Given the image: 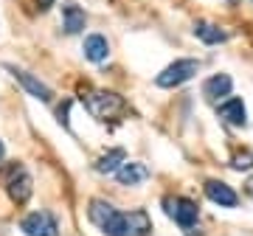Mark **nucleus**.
Here are the masks:
<instances>
[{"label":"nucleus","mask_w":253,"mask_h":236,"mask_svg":"<svg viewBox=\"0 0 253 236\" xmlns=\"http://www.w3.org/2000/svg\"><path fill=\"white\" fill-rule=\"evenodd\" d=\"M20 228H23L26 236H56V231H59L54 214H48V211H34V214H28Z\"/></svg>","instance_id":"5"},{"label":"nucleus","mask_w":253,"mask_h":236,"mask_svg":"<svg viewBox=\"0 0 253 236\" xmlns=\"http://www.w3.org/2000/svg\"><path fill=\"white\" fill-rule=\"evenodd\" d=\"M62 23L68 34H79L84 28V11L76 3H62Z\"/></svg>","instance_id":"15"},{"label":"nucleus","mask_w":253,"mask_h":236,"mask_svg":"<svg viewBox=\"0 0 253 236\" xmlns=\"http://www.w3.org/2000/svg\"><path fill=\"white\" fill-rule=\"evenodd\" d=\"M234 169H239V172H242V169H253V155L251 152H242V155H236L234 157Z\"/></svg>","instance_id":"16"},{"label":"nucleus","mask_w":253,"mask_h":236,"mask_svg":"<svg viewBox=\"0 0 253 236\" xmlns=\"http://www.w3.org/2000/svg\"><path fill=\"white\" fill-rule=\"evenodd\" d=\"M194 37L203 39L206 45H219V42L228 39V31H222L219 26L208 23V20H197V23H194Z\"/></svg>","instance_id":"12"},{"label":"nucleus","mask_w":253,"mask_h":236,"mask_svg":"<svg viewBox=\"0 0 253 236\" xmlns=\"http://www.w3.org/2000/svg\"><path fill=\"white\" fill-rule=\"evenodd\" d=\"M200 71V62L197 59H177V62H172L169 68H163L158 76H155V84L158 87H180V84H186L189 79H194Z\"/></svg>","instance_id":"3"},{"label":"nucleus","mask_w":253,"mask_h":236,"mask_svg":"<svg viewBox=\"0 0 253 236\" xmlns=\"http://www.w3.org/2000/svg\"><path fill=\"white\" fill-rule=\"evenodd\" d=\"M163 211H166V217L174 219L183 231H191V228L197 225V217H200L197 202L189 200V197H163Z\"/></svg>","instance_id":"4"},{"label":"nucleus","mask_w":253,"mask_h":236,"mask_svg":"<svg viewBox=\"0 0 253 236\" xmlns=\"http://www.w3.org/2000/svg\"><path fill=\"white\" fill-rule=\"evenodd\" d=\"M116 180L121 186H141L144 180H149V166L141 163V160H126L116 172Z\"/></svg>","instance_id":"9"},{"label":"nucleus","mask_w":253,"mask_h":236,"mask_svg":"<svg viewBox=\"0 0 253 236\" xmlns=\"http://www.w3.org/2000/svg\"><path fill=\"white\" fill-rule=\"evenodd\" d=\"M231 90H234V79H231L228 73H217V76L206 79V84H203V96H206L208 101L225 99V96H231Z\"/></svg>","instance_id":"11"},{"label":"nucleus","mask_w":253,"mask_h":236,"mask_svg":"<svg viewBox=\"0 0 253 236\" xmlns=\"http://www.w3.org/2000/svg\"><path fill=\"white\" fill-rule=\"evenodd\" d=\"M231 3H236V0H231Z\"/></svg>","instance_id":"19"},{"label":"nucleus","mask_w":253,"mask_h":236,"mask_svg":"<svg viewBox=\"0 0 253 236\" xmlns=\"http://www.w3.org/2000/svg\"><path fill=\"white\" fill-rule=\"evenodd\" d=\"M110 56V42L107 37L101 34H90L84 39V59H90V62H104Z\"/></svg>","instance_id":"13"},{"label":"nucleus","mask_w":253,"mask_h":236,"mask_svg":"<svg viewBox=\"0 0 253 236\" xmlns=\"http://www.w3.org/2000/svg\"><path fill=\"white\" fill-rule=\"evenodd\" d=\"M101 234L107 236H149L152 234V219L144 208L132 211H113L110 219L101 225Z\"/></svg>","instance_id":"1"},{"label":"nucleus","mask_w":253,"mask_h":236,"mask_svg":"<svg viewBox=\"0 0 253 236\" xmlns=\"http://www.w3.org/2000/svg\"><path fill=\"white\" fill-rule=\"evenodd\" d=\"M217 113L231 127H245L248 124V110H245L242 99H225L222 104H217Z\"/></svg>","instance_id":"10"},{"label":"nucleus","mask_w":253,"mask_h":236,"mask_svg":"<svg viewBox=\"0 0 253 236\" xmlns=\"http://www.w3.org/2000/svg\"><path fill=\"white\" fill-rule=\"evenodd\" d=\"M6 189H9V197L14 202H26L31 197V174L23 166H11L6 172Z\"/></svg>","instance_id":"6"},{"label":"nucleus","mask_w":253,"mask_h":236,"mask_svg":"<svg viewBox=\"0 0 253 236\" xmlns=\"http://www.w3.org/2000/svg\"><path fill=\"white\" fill-rule=\"evenodd\" d=\"M84 107L93 118L99 121H107V118H116L126 110V101L118 96V93H107V90H93L84 96Z\"/></svg>","instance_id":"2"},{"label":"nucleus","mask_w":253,"mask_h":236,"mask_svg":"<svg viewBox=\"0 0 253 236\" xmlns=\"http://www.w3.org/2000/svg\"><path fill=\"white\" fill-rule=\"evenodd\" d=\"M9 73L14 76V79H17L20 84H23V87H26L28 93H31V96H34V99H40V101H51V99H54L51 87H48L45 82H40L37 76H31L28 71H20V68H9Z\"/></svg>","instance_id":"8"},{"label":"nucleus","mask_w":253,"mask_h":236,"mask_svg":"<svg viewBox=\"0 0 253 236\" xmlns=\"http://www.w3.org/2000/svg\"><path fill=\"white\" fill-rule=\"evenodd\" d=\"M37 6H40V9H51V6H54V0H37Z\"/></svg>","instance_id":"17"},{"label":"nucleus","mask_w":253,"mask_h":236,"mask_svg":"<svg viewBox=\"0 0 253 236\" xmlns=\"http://www.w3.org/2000/svg\"><path fill=\"white\" fill-rule=\"evenodd\" d=\"M124 163H126L124 149H110V152H104L99 160H96V172L99 174H116Z\"/></svg>","instance_id":"14"},{"label":"nucleus","mask_w":253,"mask_h":236,"mask_svg":"<svg viewBox=\"0 0 253 236\" xmlns=\"http://www.w3.org/2000/svg\"><path fill=\"white\" fill-rule=\"evenodd\" d=\"M206 197L211 202H217L219 208H236V205H239V194L222 180H208L206 183Z\"/></svg>","instance_id":"7"},{"label":"nucleus","mask_w":253,"mask_h":236,"mask_svg":"<svg viewBox=\"0 0 253 236\" xmlns=\"http://www.w3.org/2000/svg\"><path fill=\"white\" fill-rule=\"evenodd\" d=\"M3 152H6V149H3V141H0V160H3Z\"/></svg>","instance_id":"18"}]
</instances>
